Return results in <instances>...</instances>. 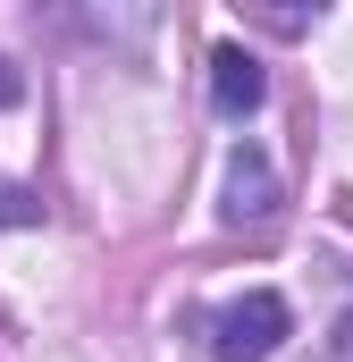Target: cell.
<instances>
[{
	"label": "cell",
	"instance_id": "obj_1",
	"mask_svg": "<svg viewBox=\"0 0 353 362\" xmlns=\"http://www.w3.org/2000/svg\"><path fill=\"white\" fill-rule=\"evenodd\" d=\"M286 337H294V312H286V295H269V286L236 295V303L210 320V354L219 362H269Z\"/></svg>",
	"mask_w": 353,
	"mask_h": 362
},
{
	"label": "cell",
	"instance_id": "obj_2",
	"mask_svg": "<svg viewBox=\"0 0 353 362\" xmlns=\"http://www.w3.org/2000/svg\"><path fill=\"white\" fill-rule=\"evenodd\" d=\"M277 219V177H269V160L244 144L236 160H227V228H269Z\"/></svg>",
	"mask_w": 353,
	"mask_h": 362
},
{
	"label": "cell",
	"instance_id": "obj_3",
	"mask_svg": "<svg viewBox=\"0 0 353 362\" xmlns=\"http://www.w3.org/2000/svg\"><path fill=\"white\" fill-rule=\"evenodd\" d=\"M261 93H269V76H261V59H253L244 42H219V51H210V101H219L227 118H253Z\"/></svg>",
	"mask_w": 353,
	"mask_h": 362
},
{
	"label": "cell",
	"instance_id": "obj_4",
	"mask_svg": "<svg viewBox=\"0 0 353 362\" xmlns=\"http://www.w3.org/2000/svg\"><path fill=\"white\" fill-rule=\"evenodd\" d=\"M85 25L109 42L118 34V51H143V34H152V0H85Z\"/></svg>",
	"mask_w": 353,
	"mask_h": 362
},
{
	"label": "cell",
	"instance_id": "obj_5",
	"mask_svg": "<svg viewBox=\"0 0 353 362\" xmlns=\"http://www.w3.org/2000/svg\"><path fill=\"white\" fill-rule=\"evenodd\" d=\"M0 219H8V228H25V219H34V194H17V185H0Z\"/></svg>",
	"mask_w": 353,
	"mask_h": 362
},
{
	"label": "cell",
	"instance_id": "obj_6",
	"mask_svg": "<svg viewBox=\"0 0 353 362\" xmlns=\"http://www.w3.org/2000/svg\"><path fill=\"white\" fill-rule=\"evenodd\" d=\"M17 93H25V85H17V68H8V59H0V110H8V101H17Z\"/></svg>",
	"mask_w": 353,
	"mask_h": 362
}]
</instances>
